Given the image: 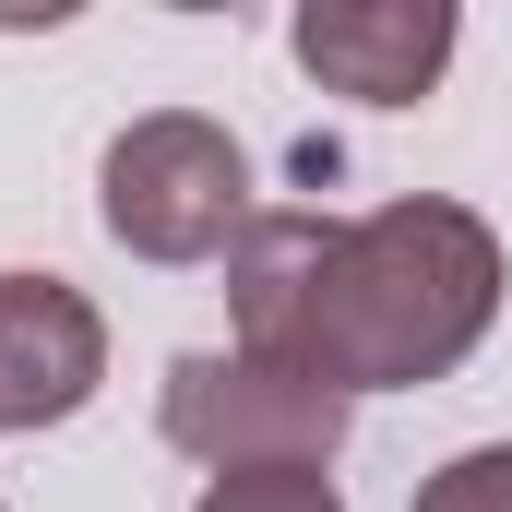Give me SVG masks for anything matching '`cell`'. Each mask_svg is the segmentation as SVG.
Returning <instances> with one entry per match:
<instances>
[{
	"label": "cell",
	"instance_id": "2",
	"mask_svg": "<svg viewBox=\"0 0 512 512\" xmlns=\"http://www.w3.org/2000/svg\"><path fill=\"white\" fill-rule=\"evenodd\" d=\"M155 429L179 453H203L215 477H322L346 441V393L286 382L262 358H179L155 393Z\"/></svg>",
	"mask_w": 512,
	"mask_h": 512
},
{
	"label": "cell",
	"instance_id": "3",
	"mask_svg": "<svg viewBox=\"0 0 512 512\" xmlns=\"http://www.w3.org/2000/svg\"><path fill=\"white\" fill-rule=\"evenodd\" d=\"M251 167H239V143L215 120H131L120 143H108V239L143 262H203L227 251L251 215Z\"/></svg>",
	"mask_w": 512,
	"mask_h": 512
},
{
	"label": "cell",
	"instance_id": "5",
	"mask_svg": "<svg viewBox=\"0 0 512 512\" xmlns=\"http://www.w3.org/2000/svg\"><path fill=\"white\" fill-rule=\"evenodd\" d=\"M108 370L96 310L60 274H0V429H60Z\"/></svg>",
	"mask_w": 512,
	"mask_h": 512
},
{
	"label": "cell",
	"instance_id": "4",
	"mask_svg": "<svg viewBox=\"0 0 512 512\" xmlns=\"http://www.w3.org/2000/svg\"><path fill=\"white\" fill-rule=\"evenodd\" d=\"M286 36H298V60H310L334 96L405 108V96H429L441 60H453V0H310Z\"/></svg>",
	"mask_w": 512,
	"mask_h": 512
},
{
	"label": "cell",
	"instance_id": "6",
	"mask_svg": "<svg viewBox=\"0 0 512 512\" xmlns=\"http://www.w3.org/2000/svg\"><path fill=\"white\" fill-rule=\"evenodd\" d=\"M417 512H512V441H489V453H453V465L417 489Z\"/></svg>",
	"mask_w": 512,
	"mask_h": 512
},
{
	"label": "cell",
	"instance_id": "7",
	"mask_svg": "<svg viewBox=\"0 0 512 512\" xmlns=\"http://www.w3.org/2000/svg\"><path fill=\"white\" fill-rule=\"evenodd\" d=\"M203 512H346V501H334L322 477H215Z\"/></svg>",
	"mask_w": 512,
	"mask_h": 512
},
{
	"label": "cell",
	"instance_id": "1",
	"mask_svg": "<svg viewBox=\"0 0 512 512\" xmlns=\"http://www.w3.org/2000/svg\"><path fill=\"white\" fill-rule=\"evenodd\" d=\"M227 310H239V346L286 382H441L501 310V239L465 203H382L358 227L251 215L227 239Z\"/></svg>",
	"mask_w": 512,
	"mask_h": 512
}]
</instances>
